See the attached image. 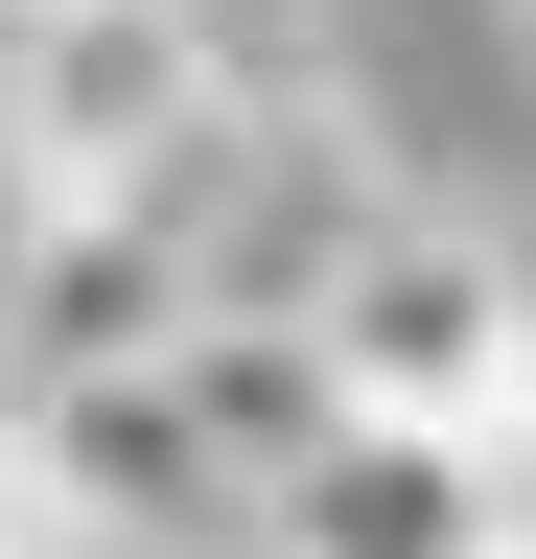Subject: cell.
I'll use <instances>...</instances> for the list:
<instances>
[{
  "instance_id": "cell-1",
  "label": "cell",
  "mask_w": 536,
  "mask_h": 559,
  "mask_svg": "<svg viewBox=\"0 0 536 559\" xmlns=\"http://www.w3.org/2000/svg\"><path fill=\"white\" fill-rule=\"evenodd\" d=\"M211 117H234L211 0H24V24H0V187H24V210L164 187Z\"/></svg>"
},
{
  "instance_id": "cell-2",
  "label": "cell",
  "mask_w": 536,
  "mask_h": 559,
  "mask_svg": "<svg viewBox=\"0 0 536 559\" xmlns=\"http://www.w3.org/2000/svg\"><path fill=\"white\" fill-rule=\"evenodd\" d=\"M303 326H326V373H350V419H420V443H490L536 396V280L466 234V210H373Z\"/></svg>"
},
{
  "instance_id": "cell-3",
  "label": "cell",
  "mask_w": 536,
  "mask_h": 559,
  "mask_svg": "<svg viewBox=\"0 0 536 559\" xmlns=\"http://www.w3.org/2000/svg\"><path fill=\"white\" fill-rule=\"evenodd\" d=\"M281 559H513V489H490V443H420V419H350L281 513H257Z\"/></svg>"
},
{
  "instance_id": "cell-4",
  "label": "cell",
  "mask_w": 536,
  "mask_h": 559,
  "mask_svg": "<svg viewBox=\"0 0 536 559\" xmlns=\"http://www.w3.org/2000/svg\"><path fill=\"white\" fill-rule=\"evenodd\" d=\"M0 559H117V536L71 513V466H47V443H24V419H0Z\"/></svg>"
},
{
  "instance_id": "cell-5",
  "label": "cell",
  "mask_w": 536,
  "mask_h": 559,
  "mask_svg": "<svg viewBox=\"0 0 536 559\" xmlns=\"http://www.w3.org/2000/svg\"><path fill=\"white\" fill-rule=\"evenodd\" d=\"M0 24H24V0H0Z\"/></svg>"
},
{
  "instance_id": "cell-6",
  "label": "cell",
  "mask_w": 536,
  "mask_h": 559,
  "mask_svg": "<svg viewBox=\"0 0 536 559\" xmlns=\"http://www.w3.org/2000/svg\"><path fill=\"white\" fill-rule=\"evenodd\" d=\"M513 24H536V0H513Z\"/></svg>"
}]
</instances>
